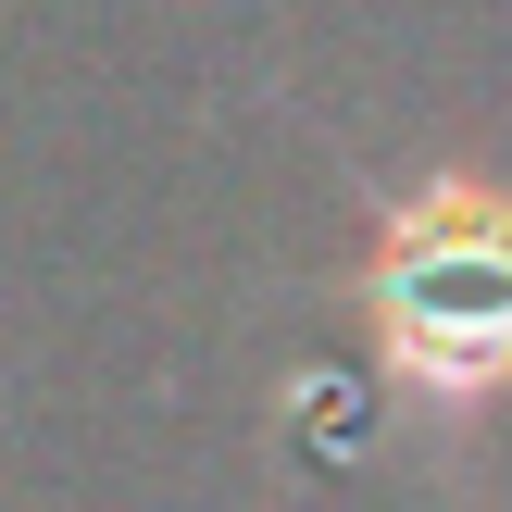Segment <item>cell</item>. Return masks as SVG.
Instances as JSON below:
<instances>
[{"label":"cell","mask_w":512,"mask_h":512,"mask_svg":"<svg viewBox=\"0 0 512 512\" xmlns=\"http://www.w3.org/2000/svg\"><path fill=\"white\" fill-rule=\"evenodd\" d=\"M375 375L425 413L512 400V188L500 175H425L375 213V238L338 275Z\"/></svg>","instance_id":"obj_1"}]
</instances>
